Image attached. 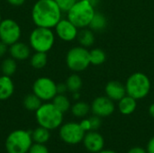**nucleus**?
<instances>
[{"label": "nucleus", "mask_w": 154, "mask_h": 153, "mask_svg": "<svg viewBox=\"0 0 154 153\" xmlns=\"http://www.w3.org/2000/svg\"><path fill=\"white\" fill-rule=\"evenodd\" d=\"M32 145V133L25 130L13 131L5 140L7 153H28Z\"/></svg>", "instance_id": "6"}, {"label": "nucleus", "mask_w": 154, "mask_h": 153, "mask_svg": "<svg viewBox=\"0 0 154 153\" xmlns=\"http://www.w3.org/2000/svg\"><path fill=\"white\" fill-rule=\"evenodd\" d=\"M90 123H91V126H92V130L93 131H97L100 128L101 124H102V121H101V117L97 116V115H93L89 118Z\"/></svg>", "instance_id": "30"}, {"label": "nucleus", "mask_w": 154, "mask_h": 153, "mask_svg": "<svg viewBox=\"0 0 154 153\" xmlns=\"http://www.w3.org/2000/svg\"><path fill=\"white\" fill-rule=\"evenodd\" d=\"M69 92L66 83H59L57 84V93L58 94H66Z\"/></svg>", "instance_id": "32"}, {"label": "nucleus", "mask_w": 154, "mask_h": 153, "mask_svg": "<svg viewBox=\"0 0 154 153\" xmlns=\"http://www.w3.org/2000/svg\"><path fill=\"white\" fill-rule=\"evenodd\" d=\"M77 41L80 46L85 47L87 49L90 48L94 45L95 41H96L95 33L88 27L79 29V33H78V37H77Z\"/></svg>", "instance_id": "18"}, {"label": "nucleus", "mask_w": 154, "mask_h": 153, "mask_svg": "<svg viewBox=\"0 0 154 153\" xmlns=\"http://www.w3.org/2000/svg\"><path fill=\"white\" fill-rule=\"evenodd\" d=\"M63 113L60 112L52 102L42 103L35 112V117L39 126L44 127L50 131L60 128L63 123Z\"/></svg>", "instance_id": "3"}, {"label": "nucleus", "mask_w": 154, "mask_h": 153, "mask_svg": "<svg viewBox=\"0 0 154 153\" xmlns=\"http://www.w3.org/2000/svg\"><path fill=\"white\" fill-rule=\"evenodd\" d=\"M127 153H148V152H147V150H145V149H143V148H142V147L136 146V147H133L132 149H130Z\"/></svg>", "instance_id": "34"}, {"label": "nucleus", "mask_w": 154, "mask_h": 153, "mask_svg": "<svg viewBox=\"0 0 154 153\" xmlns=\"http://www.w3.org/2000/svg\"><path fill=\"white\" fill-rule=\"evenodd\" d=\"M81 128L87 133V132H89V131H92V126H91V123H90V120L89 118H85L83 119L80 123H79Z\"/></svg>", "instance_id": "31"}, {"label": "nucleus", "mask_w": 154, "mask_h": 153, "mask_svg": "<svg viewBox=\"0 0 154 153\" xmlns=\"http://www.w3.org/2000/svg\"><path fill=\"white\" fill-rule=\"evenodd\" d=\"M32 93L42 102H50L57 93V84L48 77H40L32 84Z\"/></svg>", "instance_id": "8"}, {"label": "nucleus", "mask_w": 154, "mask_h": 153, "mask_svg": "<svg viewBox=\"0 0 154 153\" xmlns=\"http://www.w3.org/2000/svg\"><path fill=\"white\" fill-rule=\"evenodd\" d=\"M149 114L152 118H154V103L152 104L149 107Z\"/></svg>", "instance_id": "38"}, {"label": "nucleus", "mask_w": 154, "mask_h": 153, "mask_svg": "<svg viewBox=\"0 0 154 153\" xmlns=\"http://www.w3.org/2000/svg\"><path fill=\"white\" fill-rule=\"evenodd\" d=\"M2 20H3V19H2V15H1V13H0V23H1Z\"/></svg>", "instance_id": "41"}, {"label": "nucleus", "mask_w": 154, "mask_h": 153, "mask_svg": "<svg viewBox=\"0 0 154 153\" xmlns=\"http://www.w3.org/2000/svg\"><path fill=\"white\" fill-rule=\"evenodd\" d=\"M8 45L0 41V58L4 57L6 54V52L8 51Z\"/></svg>", "instance_id": "33"}, {"label": "nucleus", "mask_w": 154, "mask_h": 153, "mask_svg": "<svg viewBox=\"0 0 154 153\" xmlns=\"http://www.w3.org/2000/svg\"><path fill=\"white\" fill-rule=\"evenodd\" d=\"M97 153H117L115 151H112V150H102L101 151H99V152Z\"/></svg>", "instance_id": "39"}, {"label": "nucleus", "mask_w": 154, "mask_h": 153, "mask_svg": "<svg viewBox=\"0 0 154 153\" xmlns=\"http://www.w3.org/2000/svg\"><path fill=\"white\" fill-rule=\"evenodd\" d=\"M66 65L74 73L86 70L91 65L89 50L80 45L70 48L66 54Z\"/></svg>", "instance_id": "7"}, {"label": "nucleus", "mask_w": 154, "mask_h": 153, "mask_svg": "<svg viewBox=\"0 0 154 153\" xmlns=\"http://www.w3.org/2000/svg\"><path fill=\"white\" fill-rule=\"evenodd\" d=\"M90 107L92 114L101 118L112 115L116 110L114 101L108 98L106 96H100L96 97L93 100Z\"/></svg>", "instance_id": "12"}, {"label": "nucleus", "mask_w": 154, "mask_h": 153, "mask_svg": "<svg viewBox=\"0 0 154 153\" xmlns=\"http://www.w3.org/2000/svg\"><path fill=\"white\" fill-rule=\"evenodd\" d=\"M22 36L20 24L12 18L3 19L0 23V41L10 46L18 41Z\"/></svg>", "instance_id": "10"}, {"label": "nucleus", "mask_w": 154, "mask_h": 153, "mask_svg": "<svg viewBox=\"0 0 154 153\" xmlns=\"http://www.w3.org/2000/svg\"><path fill=\"white\" fill-rule=\"evenodd\" d=\"M63 13H67L78 0H55Z\"/></svg>", "instance_id": "28"}, {"label": "nucleus", "mask_w": 154, "mask_h": 153, "mask_svg": "<svg viewBox=\"0 0 154 153\" xmlns=\"http://www.w3.org/2000/svg\"><path fill=\"white\" fill-rule=\"evenodd\" d=\"M65 83L67 85V87H68L69 92H70V93L79 92L81 89L82 86H83L82 78L77 73H73V74L69 75L67 78Z\"/></svg>", "instance_id": "23"}, {"label": "nucleus", "mask_w": 154, "mask_h": 153, "mask_svg": "<svg viewBox=\"0 0 154 153\" xmlns=\"http://www.w3.org/2000/svg\"><path fill=\"white\" fill-rule=\"evenodd\" d=\"M85 133L86 132L81 128L79 123L75 122L62 124L59 131L60 139L69 145H77L82 142Z\"/></svg>", "instance_id": "9"}, {"label": "nucleus", "mask_w": 154, "mask_h": 153, "mask_svg": "<svg viewBox=\"0 0 154 153\" xmlns=\"http://www.w3.org/2000/svg\"><path fill=\"white\" fill-rule=\"evenodd\" d=\"M14 92V83L11 77L3 75L0 76V101L9 99Z\"/></svg>", "instance_id": "16"}, {"label": "nucleus", "mask_w": 154, "mask_h": 153, "mask_svg": "<svg viewBox=\"0 0 154 153\" xmlns=\"http://www.w3.org/2000/svg\"><path fill=\"white\" fill-rule=\"evenodd\" d=\"M89 58H90V64L94 66H100L102 65L106 60V52L100 48H95L89 50Z\"/></svg>", "instance_id": "27"}, {"label": "nucleus", "mask_w": 154, "mask_h": 153, "mask_svg": "<svg viewBox=\"0 0 154 153\" xmlns=\"http://www.w3.org/2000/svg\"><path fill=\"white\" fill-rule=\"evenodd\" d=\"M125 86L126 95L136 100H141L149 95L152 83L146 74L143 72H134L128 77Z\"/></svg>", "instance_id": "4"}, {"label": "nucleus", "mask_w": 154, "mask_h": 153, "mask_svg": "<svg viewBox=\"0 0 154 153\" xmlns=\"http://www.w3.org/2000/svg\"><path fill=\"white\" fill-rule=\"evenodd\" d=\"M62 13L55 0H37L32 5L31 16L35 26L53 29L62 19Z\"/></svg>", "instance_id": "1"}, {"label": "nucleus", "mask_w": 154, "mask_h": 153, "mask_svg": "<svg viewBox=\"0 0 154 153\" xmlns=\"http://www.w3.org/2000/svg\"><path fill=\"white\" fill-rule=\"evenodd\" d=\"M8 52L10 57L14 59L16 61H24L31 56V47L27 43L18 41L9 46Z\"/></svg>", "instance_id": "14"}, {"label": "nucleus", "mask_w": 154, "mask_h": 153, "mask_svg": "<svg viewBox=\"0 0 154 153\" xmlns=\"http://www.w3.org/2000/svg\"><path fill=\"white\" fill-rule=\"evenodd\" d=\"M23 106L26 110L32 111V112H36L39 107L42 105V101L33 93L28 94L24 96L23 100Z\"/></svg>", "instance_id": "21"}, {"label": "nucleus", "mask_w": 154, "mask_h": 153, "mask_svg": "<svg viewBox=\"0 0 154 153\" xmlns=\"http://www.w3.org/2000/svg\"><path fill=\"white\" fill-rule=\"evenodd\" d=\"M147 152L154 153V136L152 137L147 144Z\"/></svg>", "instance_id": "36"}, {"label": "nucleus", "mask_w": 154, "mask_h": 153, "mask_svg": "<svg viewBox=\"0 0 154 153\" xmlns=\"http://www.w3.org/2000/svg\"><path fill=\"white\" fill-rule=\"evenodd\" d=\"M95 5L86 0H78L67 12V18L79 29L87 28L96 13Z\"/></svg>", "instance_id": "2"}, {"label": "nucleus", "mask_w": 154, "mask_h": 153, "mask_svg": "<svg viewBox=\"0 0 154 153\" xmlns=\"http://www.w3.org/2000/svg\"><path fill=\"white\" fill-rule=\"evenodd\" d=\"M16 69H17V63L14 59L9 57L3 60L1 63V71L3 75L12 77L16 72Z\"/></svg>", "instance_id": "26"}, {"label": "nucleus", "mask_w": 154, "mask_h": 153, "mask_svg": "<svg viewBox=\"0 0 154 153\" xmlns=\"http://www.w3.org/2000/svg\"><path fill=\"white\" fill-rule=\"evenodd\" d=\"M28 153H50V151L45 144L34 143L31 146Z\"/></svg>", "instance_id": "29"}, {"label": "nucleus", "mask_w": 154, "mask_h": 153, "mask_svg": "<svg viewBox=\"0 0 154 153\" xmlns=\"http://www.w3.org/2000/svg\"><path fill=\"white\" fill-rule=\"evenodd\" d=\"M48 62L47 53L35 51L30 58V64L35 69H42L45 68Z\"/></svg>", "instance_id": "25"}, {"label": "nucleus", "mask_w": 154, "mask_h": 153, "mask_svg": "<svg viewBox=\"0 0 154 153\" xmlns=\"http://www.w3.org/2000/svg\"><path fill=\"white\" fill-rule=\"evenodd\" d=\"M51 101L52 104L63 114L70 110L71 107L70 100L66 96V94H57Z\"/></svg>", "instance_id": "22"}, {"label": "nucleus", "mask_w": 154, "mask_h": 153, "mask_svg": "<svg viewBox=\"0 0 154 153\" xmlns=\"http://www.w3.org/2000/svg\"><path fill=\"white\" fill-rule=\"evenodd\" d=\"M86 1H88V2H90L92 5H94L95 6H96V5L97 4V2H98V0H86Z\"/></svg>", "instance_id": "40"}, {"label": "nucleus", "mask_w": 154, "mask_h": 153, "mask_svg": "<svg viewBox=\"0 0 154 153\" xmlns=\"http://www.w3.org/2000/svg\"><path fill=\"white\" fill-rule=\"evenodd\" d=\"M26 0H6V2L13 6H21L25 3Z\"/></svg>", "instance_id": "35"}, {"label": "nucleus", "mask_w": 154, "mask_h": 153, "mask_svg": "<svg viewBox=\"0 0 154 153\" xmlns=\"http://www.w3.org/2000/svg\"><path fill=\"white\" fill-rule=\"evenodd\" d=\"M137 100L134 97L125 95L122 99L118 101V110L124 115H130L136 110Z\"/></svg>", "instance_id": "17"}, {"label": "nucleus", "mask_w": 154, "mask_h": 153, "mask_svg": "<svg viewBox=\"0 0 154 153\" xmlns=\"http://www.w3.org/2000/svg\"><path fill=\"white\" fill-rule=\"evenodd\" d=\"M106 96L113 100L114 102H118L126 95L125 86L117 80L109 81L105 87Z\"/></svg>", "instance_id": "15"}, {"label": "nucleus", "mask_w": 154, "mask_h": 153, "mask_svg": "<svg viewBox=\"0 0 154 153\" xmlns=\"http://www.w3.org/2000/svg\"><path fill=\"white\" fill-rule=\"evenodd\" d=\"M107 26V19L104 15V14L100 12H96L88 28L91 29L94 32H103Z\"/></svg>", "instance_id": "19"}, {"label": "nucleus", "mask_w": 154, "mask_h": 153, "mask_svg": "<svg viewBox=\"0 0 154 153\" xmlns=\"http://www.w3.org/2000/svg\"><path fill=\"white\" fill-rule=\"evenodd\" d=\"M82 142L87 151L91 153L99 152L105 147V139L102 134L93 130L85 133Z\"/></svg>", "instance_id": "13"}, {"label": "nucleus", "mask_w": 154, "mask_h": 153, "mask_svg": "<svg viewBox=\"0 0 154 153\" xmlns=\"http://www.w3.org/2000/svg\"><path fill=\"white\" fill-rule=\"evenodd\" d=\"M79 29L68 18H62L54 27L55 35L61 41L70 42L77 40Z\"/></svg>", "instance_id": "11"}, {"label": "nucleus", "mask_w": 154, "mask_h": 153, "mask_svg": "<svg viewBox=\"0 0 154 153\" xmlns=\"http://www.w3.org/2000/svg\"><path fill=\"white\" fill-rule=\"evenodd\" d=\"M55 38L52 29L36 26L30 33L29 45L34 51L47 53L53 48Z\"/></svg>", "instance_id": "5"}, {"label": "nucleus", "mask_w": 154, "mask_h": 153, "mask_svg": "<svg viewBox=\"0 0 154 153\" xmlns=\"http://www.w3.org/2000/svg\"><path fill=\"white\" fill-rule=\"evenodd\" d=\"M71 114L77 118H84L91 111L90 106L84 101H76L70 107Z\"/></svg>", "instance_id": "20"}, {"label": "nucleus", "mask_w": 154, "mask_h": 153, "mask_svg": "<svg viewBox=\"0 0 154 153\" xmlns=\"http://www.w3.org/2000/svg\"><path fill=\"white\" fill-rule=\"evenodd\" d=\"M72 94V98L75 100V101H79V98H80V93L79 91V92H74V93H71Z\"/></svg>", "instance_id": "37"}, {"label": "nucleus", "mask_w": 154, "mask_h": 153, "mask_svg": "<svg viewBox=\"0 0 154 153\" xmlns=\"http://www.w3.org/2000/svg\"><path fill=\"white\" fill-rule=\"evenodd\" d=\"M32 142H34L35 143L45 144L46 142H49L51 138L50 130L44 127L39 126L32 133Z\"/></svg>", "instance_id": "24"}]
</instances>
